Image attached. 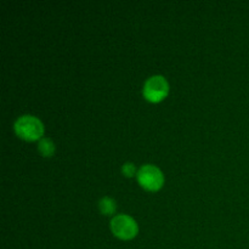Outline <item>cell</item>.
I'll use <instances>...</instances> for the list:
<instances>
[{
	"label": "cell",
	"instance_id": "cell-5",
	"mask_svg": "<svg viewBox=\"0 0 249 249\" xmlns=\"http://www.w3.org/2000/svg\"><path fill=\"white\" fill-rule=\"evenodd\" d=\"M99 208L105 215H111L116 212V201L111 197H102L99 201Z\"/></svg>",
	"mask_w": 249,
	"mask_h": 249
},
{
	"label": "cell",
	"instance_id": "cell-2",
	"mask_svg": "<svg viewBox=\"0 0 249 249\" xmlns=\"http://www.w3.org/2000/svg\"><path fill=\"white\" fill-rule=\"evenodd\" d=\"M138 181L147 191H158L162 187L164 178L160 168L152 164H145L139 169Z\"/></svg>",
	"mask_w": 249,
	"mask_h": 249
},
{
	"label": "cell",
	"instance_id": "cell-3",
	"mask_svg": "<svg viewBox=\"0 0 249 249\" xmlns=\"http://www.w3.org/2000/svg\"><path fill=\"white\" fill-rule=\"evenodd\" d=\"M111 229L114 236L121 240H131L138 235V224L131 216L121 214L112 219Z\"/></svg>",
	"mask_w": 249,
	"mask_h": 249
},
{
	"label": "cell",
	"instance_id": "cell-1",
	"mask_svg": "<svg viewBox=\"0 0 249 249\" xmlns=\"http://www.w3.org/2000/svg\"><path fill=\"white\" fill-rule=\"evenodd\" d=\"M15 131L19 138L27 141L38 140L43 136L44 125L36 117L22 116L15 122Z\"/></svg>",
	"mask_w": 249,
	"mask_h": 249
},
{
	"label": "cell",
	"instance_id": "cell-4",
	"mask_svg": "<svg viewBox=\"0 0 249 249\" xmlns=\"http://www.w3.org/2000/svg\"><path fill=\"white\" fill-rule=\"evenodd\" d=\"M169 91V84L162 75H153L143 85V96L151 102H160Z\"/></svg>",
	"mask_w": 249,
	"mask_h": 249
},
{
	"label": "cell",
	"instance_id": "cell-7",
	"mask_svg": "<svg viewBox=\"0 0 249 249\" xmlns=\"http://www.w3.org/2000/svg\"><path fill=\"white\" fill-rule=\"evenodd\" d=\"M122 172H123V174L125 175V177L131 178V177H134V174H135L136 168L131 162H126V163H124L123 168H122Z\"/></svg>",
	"mask_w": 249,
	"mask_h": 249
},
{
	"label": "cell",
	"instance_id": "cell-6",
	"mask_svg": "<svg viewBox=\"0 0 249 249\" xmlns=\"http://www.w3.org/2000/svg\"><path fill=\"white\" fill-rule=\"evenodd\" d=\"M38 150L44 157H51L55 153V145H53V142L50 139L44 138L39 141Z\"/></svg>",
	"mask_w": 249,
	"mask_h": 249
}]
</instances>
